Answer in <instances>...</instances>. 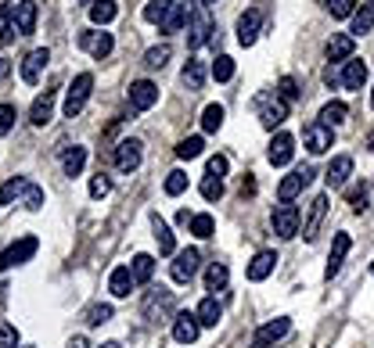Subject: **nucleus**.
Returning <instances> with one entry per match:
<instances>
[{
  "mask_svg": "<svg viewBox=\"0 0 374 348\" xmlns=\"http://www.w3.org/2000/svg\"><path fill=\"white\" fill-rule=\"evenodd\" d=\"M141 312H144V320L151 323H173V316H176V298L169 288H151L141 302Z\"/></svg>",
  "mask_w": 374,
  "mask_h": 348,
  "instance_id": "nucleus-1",
  "label": "nucleus"
},
{
  "mask_svg": "<svg viewBox=\"0 0 374 348\" xmlns=\"http://www.w3.org/2000/svg\"><path fill=\"white\" fill-rule=\"evenodd\" d=\"M205 40L216 44V40H220V29H216V25L205 18V4H198L191 15H187V47L198 51Z\"/></svg>",
  "mask_w": 374,
  "mask_h": 348,
  "instance_id": "nucleus-2",
  "label": "nucleus"
},
{
  "mask_svg": "<svg viewBox=\"0 0 374 348\" xmlns=\"http://www.w3.org/2000/svg\"><path fill=\"white\" fill-rule=\"evenodd\" d=\"M256 108H259L263 130H277V126L288 119V101L277 98V93H259V98H256Z\"/></svg>",
  "mask_w": 374,
  "mask_h": 348,
  "instance_id": "nucleus-3",
  "label": "nucleus"
},
{
  "mask_svg": "<svg viewBox=\"0 0 374 348\" xmlns=\"http://www.w3.org/2000/svg\"><path fill=\"white\" fill-rule=\"evenodd\" d=\"M90 90H94V76H90V72H79V76L72 79V86L65 90V115H69V119H76V115L86 108Z\"/></svg>",
  "mask_w": 374,
  "mask_h": 348,
  "instance_id": "nucleus-4",
  "label": "nucleus"
},
{
  "mask_svg": "<svg viewBox=\"0 0 374 348\" xmlns=\"http://www.w3.org/2000/svg\"><path fill=\"white\" fill-rule=\"evenodd\" d=\"M309 183H314V166H302V169H295L292 176H285V180L277 183V198H280V205H292Z\"/></svg>",
  "mask_w": 374,
  "mask_h": 348,
  "instance_id": "nucleus-5",
  "label": "nucleus"
},
{
  "mask_svg": "<svg viewBox=\"0 0 374 348\" xmlns=\"http://www.w3.org/2000/svg\"><path fill=\"white\" fill-rule=\"evenodd\" d=\"M270 223H273V234L277 237H295L299 234V223H302V212H299V205H277L273 208V215H270Z\"/></svg>",
  "mask_w": 374,
  "mask_h": 348,
  "instance_id": "nucleus-6",
  "label": "nucleus"
},
{
  "mask_svg": "<svg viewBox=\"0 0 374 348\" xmlns=\"http://www.w3.org/2000/svg\"><path fill=\"white\" fill-rule=\"evenodd\" d=\"M37 248H40V241L37 237H22V241H15L8 251H0V273L4 269H11V266H22V262H29L37 255Z\"/></svg>",
  "mask_w": 374,
  "mask_h": 348,
  "instance_id": "nucleus-7",
  "label": "nucleus"
},
{
  "mask_svg": "<svg viewBox=\"0 0 374 348\" xmlns=\"http://www.w3.org/2000/svg\"><path fill=\"white\" fill-rule=\"evenodd\" d=\"M79 47L90 54V58H108L112 54V47H115V40H112V33H105V29H83L79 33Z\"/></svg>",
  "mask_w": 374,
  "mask_h": 348,
  "instance_id": "nucleus-8",
  "label": "nucleus"
},
{
  "mask_svg": "<svg viewBox=\"0 0 374 348\" xmlns=\"http://www.w3.org/2000/svg\"><path fill=\"white\" fill-rule=\"evenodd\" d=\"M302 140H306V151L309 154H324L335 144V130H331V126H324V122H309L306 130H302Z\"/></svg>",
  "mask_w": 374,
  "mask_h": 348,
  "instance_id": "nucleus-9",
  "label": "nucleus"
},
{
  "mask_svg": "<svg viewBox=\"0 0 374 348\" xmlns=\"http://www.w3.org/2000/svg\"><path fill=\"white\" fill-rule=\"evenodd\" d=\"M198 266H202V251L198 248H183V251H176V255H173V280L176 283H187V280H191L195 273H198Z\"/></svg>",
  "mask_w": 374,
  "mask_h": 348,
  "instance_id": "nucleus-10",
  "label": "nucleus"
},
{
  "mask_svg": "<svg viewBox=\"0 0 374 348\" xmlns=\"http://www.w3.org/2000/svg\"><path fill=\"white\" fill-rule=\"evenodd\" d=\"M288 330H292V320H288V316H277V320H270V323H263V327L256 330L252 348H270V344H277L280 337H285Z\"/></svg>",
  "mask_w": 374,
  "mask_h": 348,
  "instance_id": "nucleus-11",
  "label": "nucleus"
},
{
  "mask_svg": "<svg viewBox=\"0 0 374 348\" xmlns=\"http://www.w3.org/2000/svg\"><path fill=\"white\" fill-rule=\"evenodd\" d=\"M198 334H202L198 312H176V316H173V341L191 344V341H198Z\"/></svg>",
  "mask_w": 374,
  "mask_h": 348,
  "instance_id": "nucleus-12",
  "label": "nucleus"
},
{
  "mask_svg": "<svg viewBox=\"0 0 374 348\" xmlns=\"http://www.w3.org/2000/svg\"><path fill=\"white\" fill-rule=\"evenodd\" d=\"M155 105H159V86H155L151 79H137L130 86V108L134 112H148Z\"/></svg>",
  "mask_w": 374,
  "mask_h": 348,
  "instance_id": "nucleus-13",
  "label": "nucleus"
},
{
  "mask_svg": "<svg viewBox=\"0 0 374 348\" xmlns=\"http://www.w3.org/2000/svg\"><path fill=\"white\" fill-rule=\"evenodd\" d=\"M47 61H51V51H47V47L29 51V54H25V61H22V83L37 86V83H40V72L47 69Z\"/></svg>",
  "mask_w": 374,
  "mask_h": 348,
  "instance_id": "nucleus-14",
  "label": "nucleus"
},
{
  "mask_svg": "<svg viewBox=\"0 0 374 348\" xmlns=\"http://www.w3.org/2000/svg\"><path fill=\"white\" fill-rule=\"evenodd\" d=\"M141 147H144V144L134 140V137H130V140H119V144H115V169H119V173H134V169L141 166Z\"/></svg>",
  "mask_w": 374,
  "mask_h": 348,
  "instance_id": "nucleus-15",
  "label": "nucleus"
},
{
  "mask_svg": "<svg viewBox=\"0 0 374 348\" xmlns=\"http://www.w3.org/2000/svg\"><path fill=\"white\" fill-rule=\"evenodd\" d=\"M349 248H353L349 234H335V241H331V255H328V266H324V280H335V276H338L342 262H346V255H349Z\"/></svg>",
  "mask_w": 374,
  "mask_h": 348,
  "instance_id": "nucleus-16",
  "label": "nucleus"
},
{
  "mask_svg": "<svg viewBox=\"0 0 374 348\" xmlns=\"http://www.w3.org/2000/svg\"><path fill=\"white\" fill-rule=\"evenodd\" d=\"M324 215H328V194H317L314 201H309V215H306V223H302V237L306 241H317Z\"/></svg>",
  "mask_w": 374,
  "mask_h": 348,
  "instance_id": "nucleus-17",
  "label": "nucleus"
},
{
  "mask_svg": "<svg viewBox=\"0 0 374 348\" xmlns=\"http://www.w3.org/2000/svg\"><path fill=\"white\" fill-rule=\"evenodd\" d=\"M259 29H263V15L252 8V11H245L241 18H238V44L241 47H252L256 40H259Z\"/></svg>",
  "mask_w": 374,
  "mask_h": 348,
  "instance_id": "nucleus-18",
  "label": "nucleus"
},
{
  "mask_svg": "<svg viewBox=\"0 0 374 348\" xmlns=\"http://www.w3.org/2000/svg\"><path fill=\"white\" fill-rule=\"evenodd\" d=\"M292 154H295V137H292V133H277V137L270 140L266 162H270V166H288Z\"/></svg>",
  "mask_w": 374,
  "mask_h": 348,
  "instance_id": "nucleus-19",
  "label": "nucleus"
},
{
  "mask_svg": "<svg viewBox=\"0 0 374 348\" xmlns=\"http://www.w3.org/2000/svg\"><path fill=\"white\" fill-rule=\"evenodd\" d=\"M15 29L18 36L37 33V0H18L15 4Z\"/></svg>",
  "mask_w": 374,
  "mask_h": 348,
  "instance_id": "nucleus-20",
  "label": "nucleus"
},
{
  "mask_svg": "<svg viewBox=\"0 0 374 348\" xmlns=\"http://www.w3.org/2000/svg\"><path fill=\"white\" fill-rule=\"evenodd\" d=\"M353 47H356V40H353L349 33L331 36V40H328V61H331V65H346V61L353 58Z\"/></svg>",
  "mask_w": 374,
  "mask_h": 348,
  "instance_id": "nucleus-21",
  "label": "nucleus"
},
{
  "mask_svg": "<svg viewBox=\"0 0 374 348\" xmlns=\"http://www.w3.org/2000/svg\"><path fill=\"white\" fill-rule=\"evenodd\" d=\"M137 288V280H134V269L130 266H115L112 276H108V291L115 298H130V291Z\"/></svg>",
  "mask_w": 374,
  "mask_h": 348,
  "instance_id": "nucleus-22",
  "label": "nucleus"
},
{
  "mask_svg": "<svg viewBox=\"0 0 374 348\" xmlns=\"http://www.w3.org/2000/svg\"><path fill=\"white\" fill-rule=\"evenodd\" d=\"M54 98H58V90H44L40 98L33 101V108H29V122H33V126H47L51 115H54Z\"/></svg>",
  "mask_w": 374,
  "mask_h": 348,
  "instance_id": "nucleus-23",
  "label": "nucleus"
},
{
  "mask_svg": "<svg viewBox=\"0 0 374 348\" xmlns=\"http://www.w3.org/2000/svg\"><path fill=\"white\" fill-rule=\"evenodd\" d=\"M273 266H277V251H256V259L248 262V280H252V283L266 280L273 273Z\"/></svg>",
  "mask_w": 374,
  "mask_h": 348,
  "instance_id": "nucleus-24",
  "label": "nucleus"
},
{
  "mask_svg": "<svg viewBox=\"0 0 374 348\" xmlns=\"http://www.w3.org/2000/svg\"><path fill=\"white\" fill-rule=\"evenodd\" d=\"M349 173H353V158H349V154H338V158H331L324 180H328V187L335 191V187H342V183L349 180Z\"/></svg>",
  "mask_w": 374,
  "mask_h": 348,
  "instance_id": "nucleus-25",
  "label": "nucleus"
},
{
  "mask_svg": "<svg viewBox=\"0 0 374 348\" xmlns=\"http://www.w3.org/2000/svg\"><path fill=\"white\" fill-rule=\"evenodd\" d=\"M151 230H155V241H159V251L162 255H176V241H173V230H169V223L155 212L151 215Z\"/></svg>",
  "mask_w": 374,
  "mask_h": 348,
  "instance_id": "nucleus-26",
  "label": "nucleus"
},
{
  "mask_svg": "<svg viewBox=\"0 0 374 348\" xmlns=\"http://www.w3.org/2000/svg\"><path fill=\"white\" fill-rule=\"evenodd\" d=\"M363 83H367V65L356 61V58H349L346 65H342V86H346V90H360Z\"/></svg>",
  "mask_w": 374,
  "mask_h": 348,
  "instance_id": "nucleus-27",
  "label": "nucleus"
},
{
  "mask_svg": "<svg viewBox=\"0 0 374 348\" xmlns=\"http://www.w3.org/2000/svg\"><path fill=\"white\" fill-rule=\"evenodd\" d=\"M205 76H209V69H205V61H198V58H191V61H187V65H183V86L187 90H202L205 86Z\"/></svg>",
  "mask_w": 374,
  "mask_h": 348,
  "instance_id": "nucleus-28",
  "label": "nucleus"
},
{
  "mask_svg": "<svg viewBox=\"0 0 374 348\" xmlns=\"http://www.w3.org/2000/svg\"><path fill=\"white\" fill-rule=\"evenodd\" d=\"M86 11H90V22H94V25H108V22L119 15L115 0H90Z\"/></svg>",
  "mask_w": 374,
  "mask_h": 348,
  "instance_id": "nucleus-29",
  "label": "nucleus"
},
{
  "mask_svg": "<svg viewBox=\"0 0 374 348\" xmlns=\"http://www.w3.org/2000/svg\"><path fill=\"white\" fill-rule=\"evenodd\" d=\"M195 312H198V323H202V327H216V323L224 320V305L216 302V298H202V305H198Z\"/></svg>",
  "mask_w": 374,
  "mask_h": 348,
  "instance_id": "nucleus-30",
  "label": "nucleus"
},
{
  "mask_svg": "<svg viewBox=\"0 0 374 348\" xmlns=\"http://www.w3.org/2000/svg\"><path fill=\"white\" fill-rule=\"evenodd\" d=\"M173 8H176V0H148V4H144V18H148L151 25H162Z\"/></svg>",
  "mask_w": 374,
  "mask_h": 348,
  "instance_id": "nucleus-31",
  "label": "nucleus"
},
{
  "mask_svg": "<svg viewBox=\"0 0 374 348\" xmlns=\"http://www.w3.org/2000/svg\"><path fill=\"white\" fill-rule=\"evenodd\" d=\"M227 280H231V269H227L224 262H212V266L205 269V288H209V291H224Z\"/></svg>",
  "mask_w": 374,
  "mask_h": 348,
  "instance_id": "nucleus-32",
  "label": "nucleus"
},
{
  "mask_svg": "<svg viewBox=\"0 0 374 348\" xmlns=\"http://www.w3.org/2000/svg\"><path fill=\"white\" fill-rule=\"evenodd\" d=\"M187 15H191V8H187V4H176V8L169 11V18L159 25V33H166V36H169V33H180V29L187 25Z\"/></svg>",
  "mask_w": 374,
  "mask_h": 348,
  "instance_id": "nucleus-33",
  "label": "nucleus"
},
{
  "mask_svg": "<svg viewBox=\"0 0 374 348\" xmlns=\"http://www.w3.org/2000/svg\"><path fill=\"white\" fill-rule=\"evenodd\" d=\"M346 115H349L346 101H328V105L321 108V122H324V126H331V130H335L338 122H346Z\"/></svg>",
  "mask_w": 374,
  "mask_h": 348,
  "instance_id": "nucleus-34",
  "label": "nucleus"
},
{
  "mask_svg": "<svg viewBox=\"0 0 374 348\" xmlns=\"http://www.w3.org/2000/svg\"><path fill=\"white\" fill-rule=\"evenodd\" d=\"M83 166H86V147L72 144V147L65 151V176H79Z\"/></svg>",
  "mask_w": 374,
  "mask_h": 348,
  "instance_id": "nucleus-35",
  "label": "nucleus"
},
{
  "mask_svg": "<svg viewBox=\"0 0 374 348\" xmlns=\"http://www.w3.org/2000/svg\"><path fill=\"white\" fill-rule=\"evenodd\" d=\"M130 269H134V280H137V283H148V280L155 276V259H151V255H144V251H141V255H134Z\"/></svg>",
  "mask_w": 374,
  "mask_h": 348,
  "instance_id": "nucleus-36",
  "label": "nucleus"
},
{
  "mask_svg": "<svg viewBox=\"0 0 374 348\" xmlns=\"http://www.w3.org/2000/svg\"><path fill=\"white\" fill-rule=\"evenodd\" d=\"M370 29H374V4H370V0H367V4H360L356 8V15H353V33H370Z\"/></svg>",
  "mask_w": 374,
  "mask_h": 348,
  "instance_id": "nucleus-37",
  "label": "nucleus"
},
{
  "mask_svg": "<svg viewBox=\"0 0 374 348\" xmlns=\"http://www.w3.org/2000/svg\"><path fill=\"white\" fill-rule=\"evenodd\" d=\"M25 187H29V180H8L4 187H0V205H11V201H18L22 194H25Z\"/></svg>",
  "mask_w": 374,
  "mask_h": 348,
  "instance_id": "nucleus-38",
  "label": "nucleus"
},
{
  "mask_svg": "<svg viewBox=\"0 0 374 348\" xmlns=\"http://www.w3.org/2000/svg\"><path fill=\"white\" fill-rule=\"evenodd\" d=\"M212 79L216 83H231L234 79V58H227V54H220L212 61Z\"/></svg>",
  "mask_w": 374,
  "mask_h": 348,
  "instance_id": "nucleus-39",
  "label": "nucleus"
},
{
  "mask_svg": "<svg viewBox=\"0 0 374 348\" xmlns=\"http://www.w3.org/2000/svg\"><path fill=\"white\" fill-rule=\"evenodd\" d=\"M202 147H205V140H202V137H187V140H180V144H176V158L191 162V158H198V154H202Z\"/></svg>",
  "mask_w": 374,
  "mask_h": 348,
  "instance_id": "nucleus-40",
  "label": "nucleus"
},
{
  "mask_svg": "<svg viewBox=\"0 0 374 348\" xmlns=\"http://www.w3.org/2000/svg\"><path fill=\"white\" fill-rule=\"evenodd\" d=\"M169 54H173V47H169V44H159V47H151V51L144 54V65H148V69H162L166 61H169Z\"/></svg>",
  "mask_w": 374,
  "mask_h": 348,
  "instance_id": "nucleus-41",
  "label": "nucleus"
},
{
  "mask_svg": "<svg viewBox=\"0 0 374 348\" xmlns=\"http://www.w3.org/2000/svg\"><path fill=\"white\" fill-rule=\"evenodd\" d=\"M220 126H224V108H220V105H209V108L202 112V130H205V133H216Z\"/></svg>",
  "mask_w": 374,
  "mask_h": 348,
  "instance_id": "nucleus-42",
  "label": "nucleus"
},
{
  "mask_svg": "<svg viewBox=\"0 0 374 348\" xmlns=\"http://www.w3.org/2000/svg\"><path fill=\"white\" fill-rule=\"evenodd\" d=\"M18 205H25L29 212H40V208H44V191H40L37 183H29V187H25V194L18 198Z\"/></svg>",
  "mask_w": 374,
  "mask_h": 348,
  "instance_id": "nucleus-43",
  "label": "nucleus"
},
{
  "mask_svg": "<svg viewBox=\"0 0 374 348\" xmlns=\"http://www.w3.org/2000/svg\"><path fill=\"white\" fill-rule=\"evenodd\" d=\"M212 230H216V223H212L209 212H198V215L191 219V234H195V237H212Z\"/></svg>",
  "mask_w": 374,
  "mask_h": 348,
  "instance_id": "nucleus-44",
  "label": "nucleus"
},
{
  "mask_svg": "<svg viewBox=\"0 0 374 348\" xmlns=\"http://www.w3.org/2000/svg\"><path fill=\"white\" fill-rule=\"evenodd\" d=\"M108 320H112V305L101 302V305H90V309H86V323H90V327H101V323H108Z\"/></svg>",
  "mask_w": 374,
  "mask_h": 348,
  "instance_id": "nucleus-45",
  "label": "nucleus"
},
{
  "mask_svg": "<svg viewBox=\"0 0 374 348\" xmlns=\"http://www.w3.org/2000/svg\"><path fill=\"white\" fill-rule=\"evenodd\" d=\"M202 198H205V201H220V198H224V180L205 176V180H202Z\"/></svg>",
  "mask_w": 374,
  "mask_h": 348,
  "instance_id": "nucleus-46",
  "label": "nucleus"
},
{
  "mask_svg": "<svg viewBox=\"0 0 374 348\" xmlns=\"http://www.w3.org/2000/svg\"><path fill=\"white\" fill-rule=\"evenodd\" d=\"M183 191H187V173L173 169V173L166 176V194H169V198H176V194H183Z\"/></svg>",
  "mask_w": 374,
  "mask_h": 348,
  "instance_id": "nucleus-47",
  "label": "nucleus"
},
{
  "mask_svg": "<svg viewBox=\"0 0 374 348\" xmlns=\"http://www.w3.org/2000/svg\"><path fill=\"white\" fill-rule=\"evenodd\" d=\"M15 33V8H0V44H8V36Z\"/></svg>",
  "mask_w": 374,
  "mask_h": 348,
  "instance_id": "nucleus-48",
  "label": "nucleus"
},
{
  "mask_svg": "<svg viewBox=\"0 0 374 348\" xmlns=\"http://www.w3.org/2000/svg\"><path fill=\"white\" fill-rule=\"evenodd\" d=\"M331 18H353L356 15V0H328Z\"/></svg>",
  "mask_w": 374,
  "mask_h": 348,
  "instance_id": "nucleus-49",
  "label": "nucleus"
},
{
  "mask_svg": "<svg viewBox=\"0 0 374 348\" xmlns=\"http://www.w3.org/2000/svg\"><path fill=\"white\" fill-rule=\"evenodd\" d=\"M15 119H18L15 105H0V137H8L15 130Z\"/></svg>",
  "mask_w": 374,
  "mask_h": 348,
  "instance_id": "nucleus-50",
  "label": "nucleus"
},
{
  "mask_svg": "<svg viewBox=\"0 0 374 348\" xmlns=\"http://www.w3.org/2000/svg\"><path fill=\"white\" fill-rule=\"evenodd\" d=\"M205 176L224 180V176H227V158H224V154H212V158H209V166H205Z\"/></svg>",
  "mask_w": 374,
  "mask_h": 348,
  "instance_id": "nucleus-51",
  "label": "nucleus"
},
{
  "mask_svg": "<svg viewBox=\"0 0 374 348\" xmlns=\"http://www.w3.org/2000/svg\"><path fill=\"white\" fill-rule=\"evenodd\" d=\"M108 191H112V180H108L105 173H98V176L90 180V198H105Z\"/></svg>",
  "mask_w": 374,
  "mask_h": 348,
  "instance_id": "nucleus-52",
  "label": "nucleus"
},
{
  "mask_svg": "<svg viewBox=\"0 0 374 348\" xmlns=\"http://www.w3.org/2000/svg\"><path fill=\"white\" fill-rule=\"evenodd\" d=\"M277 98H285V101H295V98H299V90H295V79H292V76L280 79V86H277Z\"/></svg>",
  "mask_w": 374,
  "mask_h": 348,
  "instance_id": "nucleus-53",
  "label": "nucleus"
},
{
  "mask_svg": "<svg viewBox=\"0 0 374 348\" xmlns=\"http://www.w3.org/2000/svg\"><path fill=\"white\" fill-rule=\"evenodd\" d=\"M0 348H18V330L11 323L0 327Z\"/></svg>",
  "mask_w": 374,
  "mask_h": 348,
  "instance_id": "nucleus-54",
  "label": "nucleus"
},
{
  "mask_svg": "<svg viewBox=\"0 0 374 348\" xmlns=\"http://www.w3.org/2000/svg\"><path fill=\"white\" fill-rule=\"evenodd\" d=\"M349 208H353V212H367V191H363V187L349 194Z\"/></svg>",
  "mask_w": 374,
  "mask_h": 348,
  "instance_id": "nucleus-55",
  "label": "nucleus"
},
{
  "mask_svg": "<svg viewBox=\"0 0 374 348\" xmlns=\"http://www.w3.org/2000/svg\"><path fill=\"white\" fill-rule=\"evenodd\" d=\"M324 83H328V86H338V83H342V72H338L335 65H328V69H324Z\"/></svg>",
  "mask_w": 374,
  "mask_h": 348,
  "instance_id": "nucleus-56",
  "label": "nucleus"
},
{
  "mask_svg": "<svg viewBox=\"0 0 374 348\" xmlns=\"http://www.w3.org/2000/svg\"><path fill=\"white\" fill-rule=\"evenodd\" d=\"M65 348H90V341H86V337H72Z\"/></svg>",
  "mask_w": 374,
  "mask_h": 348,
  "instance_id": "nucleus-57",
  "label": "nucleus"
},
{
  "mask_svg": "<svg viewBox=\"0 0 374 348\" xmlns=\"http://www.w3.org/2000/svg\"><path fill=\"white\" fill-rule=\"evenodd\" d=\"M191 219H195V215L187 212V208H180V212H176V223H191Z\"/></svg>",
  "mask_w": 374,
  "mask_h": 348,
  "instance_id": "nucleus-58",
  "label": "nucleus"
},
{
  "mask_svg": "<svg viewBox=\"0 0 374 348\" xmlns=\"http://www.w3.org/2000/svg\"><path fill=\"white\" fill-rule=\"evenodd\" d=\"M101 348H122V344H119V341H105Z\"/></svg>",
  "mask_w": 374,
  "mask_h": 348,
  "instance_id": "nucleus-59",
  "label": "nucleus"
},
{
  "mask_svg": "<svg viewBox=\"0 0 374 348\" xmlns=\"http://www.w3.org/2000/svg\"><path fill=\"white\" fill-rule=\"evenodd\" d=\"M367 147H370V151H374V133H370V137H367Z\"/></svg>",
  "mask_w": 374,
  "mask_h": 348,
  "instance_id": "nucleus-60",
  "label": "nucleus"
},
{
  "mask_svg": "<svg viewBox=\"0 0 374 348\" xmlns=\"http://www.w3.org/2000/svg\"><path fill=\"white\" fill-rule=\"evenodd\" d=\"M4 69H8V65H4V58H0V72H4Z\"/></svg>",
  "mask_w": 374,
  "mask_h": 348,
  "instance_id": "nucleus-61",
  "label": "nucleus"
},
{
  "mask_svg": "<svg viewBox=\"0 0 374 348\" xmlns=\"http://www.w3.org/2000/svg\"><path fill=\"white\" fill-rule=\"evenodd\" d=\"M370 108H374V93H370Z\"/></svg>",
  "mask_w": 374,
  "mask_h": 348,
  "instance_id": "nucleus-62",
  "label": "nucleus"
},
{
  "mask_svg": "<svg viewBox=\"0 0 374 348\" xmlns=\"http://www.w3.org/2000/svg\"><path fill=\"white\" fill-rule=\"evenodd\" d=\"M202 4H212V0H202Z\"/></svg>",
  "mask_w": 374,
  "mask_h": 348,
  "instance_id": "nucleus-63",
  "label": "nucleus"
},
{
  "mask_svg": "<svg viewBox=\"0 0 374 348\" xmlns=\"http://www.w3.org/2000/svg\"><path fill=\"white\" fill-rule=\"evenodd\" d=\"M370 273H374V262H370Z\"/></svg>",
  "mask_w": 374,
  "mask_h": 348,
  "instance_id": "nucleus-64",
  "label": "nucleus"
}]
</instances>
